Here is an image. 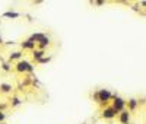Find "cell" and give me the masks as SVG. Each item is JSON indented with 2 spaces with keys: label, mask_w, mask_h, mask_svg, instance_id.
I'll list each match as a JSON object with an SVG mask.
<instances>
[{
  "label": "cell",
  "mask_w": 146,
  "mask_h": 124,
  "mask_svg": "<svg viewBox=\"0 0 146 124\" xmlns=\"http://www.w3.org/2000/svg\"><path fill=\"white\" fill-rule=\"evenodd\" d=\"M113 96H114V95L110 92L108 89H100V91L95 92V101L98 102L101 107H105L110 101H111Z\"/></svg>",
  "instance_id": "6da1fadb"
},
{
  "label": "cell",
  "mask_w": 146,
  "mask_h": 124,
  "mask_svg": "<svg viewBox=\"0 0 146 124\" xmlns=\"http://www.w3.org/2000/svg\"><path fill=\"white\" fill-rule=\"evenodd\" d=\"M34 66L29 63V61H27V60H18L16 63H15V70L18 72V73H21V74H23V73H32L34 72Z\"/></svg>",
  "instance_id": "7a4b0ae2"
},
{
  "label": "cell",
  "mask_w": 146,
  "mask_h": 124,
  "mask_svg": "<svg viewBox=\"0 0 146 124\" xmlns=\"http://www.w3.org/2000/svg\"><path fill=\"white\" fill-rule=\"evenodd\" d=\"M126 105H127V101H124L121 96H117V95H114V101H113V108L117 111V113H120V111H123L124 108H126Z\"/></svg>",
  "instance_id": "3957f363"
},
{
  "label": "cell",
  "mask_w": 146,
  "mask_h": 124,
  "mask_svg": "<svg viewBox=\"0 0 146 124\" xmlns=\"http://www.w3.org/2000/svg\"><path fill=\"white\" fill-rule=\"evenodd\" d=\"M130 111L127 108H124L123 111H120L117 114V118H118V123L120 124H130Z\"/></svg>",
  "instance_id": "277c9868"
},
{
  "label": "cell",
  "mask_w": 146,
  "mask_h": 124,
  "mask_svg": "<svg viewBox=\"0 0 146 124\" xmlns=\"http://www.w3.org/2000/svg\"><path fill=\"white\" fill-rule=\"evenodd\" d=\"M117 111L113 108V107H104V109H102V118H105V120H113V118H115L117 117Z\"/></svg>",
  "instance_id": "5b68a950"
},
{
  "label": "cell",
  "mask_w": 146,
  "mask_h": 124,
  "mask_svg": "<svg viewBox=\"0 0 146 124\" xmlns=\"http://www.w3.org/2000/svg\"><path fill=\"white\" fill-rule=\"evenodd\" d=\"M21 47H22V50H28V51H32L34 48H36V42H34L31 38H28V40H25V41L21 42Z\"/></svg>",
  "instance_id": "8992f818"
},
{
  "label": "cell",
  "mask_w": 146,
  "mask_h": 124,
  "mask_svg": "<svg viewBox=\"0 0 146 124\" xmlns=\"http://www.w3.org/2000/svg\"><path fill=\"white\" fill-rule=\"evenodd\" d=\"M44 56H47L45 50H41V48H34V50H32V58H34V61H38V60L42 58Z\"/></svg>",
  "instance_id": "52a82bcc"
},
{
  "label": "cell",
  "mask_w": 146,
  "mask_h": 124,
  "mask_svg": "<svg viewBox=\"0 0 146 124\" xmlns=\"http://www.w3.org/2000/svg\"><path fill=\"white\" fill-rule=\"evenodd\" d=\"M47 47H50V38L45 35L44 38L40 41V42H36V48H41V50H45Z\"/></svg>",
  "instance_id": "ba28073f"
},
{
  "label": "cell",
  "mask_w": 146,
  "mask_h": 124,
  "mask_svg": "<svg viewBox=\"0 0 146 124\" xmlns=\"http://www.w3.org/2000/svg\"><path fill=\"white\" fill-rule=\"evenodd\" d=\"M2 18H7V19H18V18H21V13H19V12H12V10H9V12H5V13L2 15Z\"/></svg>",
  "instance_id": "9c48e42d"
},
{
  "label": "cell",
  "mask_w": 146,
  "mask_h": 124,
  "mask_svg": "<svg viewBox=\"0 0 146 124\" xmlns=\"http://www.w3.org/2000/svg\"><path fill=\"white\" fill-rule=\"evenodd\" d=\"M44 36H45V34H42V32H36V34H32L29 38H31L34 42H40V41L44 38Z\"/></svg>",
  "instance_id": "30bf717a"
},
{
  "label": "cell",
  "mask_w": 146,
  "mask_h": 124,
  "mask_svg": "<svg viewBox=\"0 0 146 124\" xmlns=\"http://www.w3.org/2000/svg\"><path fill=\"white\" fill-rule=\"evenodd\" d=\"M0 92H2V93H10L12 92V85L2 83V85H0Z\"/></svg>",
  "instance_id": "8fae6325"
},
{
  "label": "cell",
  "mask_w": 146,
  "mask_h": 124,
  "mask_svg": "<svg viewBox=\"0 0 146 124\" xmlns=\"http://www.w3.org/2000/svg\"><path fill=\"white\" fill-rule=\"evenodd\" d=\"M22 51H15V53H10L9 56V61H15V60H21L22 58Z\"/></svg>",
  "instance_id": "7c38bea8"
},
{
  "label": "cell",
  "mask_w": 146,
  "mask_h": 124,
  "mask_svg": "<svg viewBox=\"0 0 146 124\" xmlns=\"http://www.w3.org/2000/svg\"><path fill=\"white\" fill-rule=\"evenodd\" d=\"M137 99H129V102H127V105L126 107H129V111H135L136 109V107H137Z\"/></svg>",
  "instance_id": "4fadbf2b"
},
{
  "label": "cell",
  "mask_w": 146,
  "mask_h": 124,
  "mask_svg": "<svg viewBox=\"0 0 146 124\" xmlns=\"http://www.w3.org/2000/svg\"><path fill=\"white\" fill-rule=\"evenodd\" d=\"M50 61H51V57H50V56H48V57L44 56L42 58H40L38 61H36V63H38V64H44V63H50Z\"/></svg>",
  "instance_id": "5bb4252c"
},
{
  "label": "cell",
  "mask_w": 146,
  "mask_h": 124,
  "mask_svg": "<svg viewBox=\"0 0 146 124\" xmlns=\"http://www.w3.org/2000/svg\"><path fill=\"white\" fill-rule=\"evenodd\" d=\"M21 104H22V101H21L18 96H15L13 99H12V104H10V105H12V107H18V105H21Z\"/></svg>",
  "instance_id": "9a60e30c"
},
{
  "label": "cell",
  "mask_w": 146,
  "mask_h": 124,
  "mask_svg": "<svg viewBox=\"0 0 146 124\" xmlns=\"http://www.w3.org/2000/svg\"><path fill=\"white\" fill-rule=\"evenodd\" d=\"M2 69H3L5 72H10V70H12V66H10V63H3V64H2Z\"/></svg>",
  "instance_id": "2e32d148"
},
{
  "label": "cell",
  "mask_w": 146,
  "mask_h": 124,
  "mask_svg": "<svg viewBox=\"0 0 146 124\" xmlns=\"http://www.w3.org/2000/svg\"><path fill=\"white\" fill-rule=\"evenodd\" d=\"M105 2H107V0H95L94 3H95V6H98V7H100V6H102Z\"/></svg>",
  "instance_id": "e0dca14e"
},
{
  "label": "cell",
  "mask_w": 146,
  "mask_h": 124,
  "mask_svg": "<svg viewBox=\"0 0 146 124\" xmlns=\"http://www.w3.org/2000/svg\"><path fill=\"white\" fill-rule=\"evenodd\" d=\"M6 120V114L3 113V111H0V123H3Z\"/></svg>",
  "instance_id": "ac0fdd59"
},
{
  "label": "cell",
  "mask_w": 146,
  "mask_h": 124,
  "mask_svg": "<svg viewBox=\"0 0 146 124\" xmlns=\"http://www.w3.org/2000/svg\"><path fill=\"white\" fill-rule=\"evenodd\" d=\"M42 2H44V0H34V3H35V5H41Z\"/></svg>",
  "instance_id": "d6986e66"
},
{
  "label": "cell",
  "mask_w": 146,
  "mask_h": 124,
  "mask_svg": "<svg viewBox=\"0 0 146 124\" xmlns=\"http://www.w3.org/2000/svg\"><path fill=\"white\" fill-rule=\"evenodd\" d=\"M3 42V40H2V35H0V44H2Z\"/></svg>",
  "instance_id": "ffe728a7"
},
{
  "label": "cell",
  "mask_w": 146,
  "mask_h": 124,
  "mask_svg": "<svg viewBox=\"0 0 146 124\" xmlns=\"http://www.w3.org/2000/svg\"><path fill=\"white\" fill-rule=\"evenodd\" d=\"M121 2H129V0H121Z\"/></svg>",
  "instance_id": "44dd1931"
}]
</instances>
